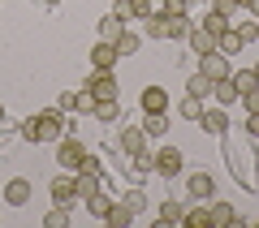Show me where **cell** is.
Returning a JSON list of instances; mask_svg holds the SVG:
<instances>
[{"label": "cell", "instance_id": "16", "mask_svg": "<svg viewBox=\"0 0 259 228\" xmlns=\"http://www.w3.org/2000/svg\"><path fill=\"white\" fill-rule=\"evenodd\" d=\"M203 108H207V99H199V95H190V91L177 99V117H182V121H199Z\"/></svg>", "mask_w": 259, "mask_h": 228}, {"label": "cell", "instance_id": "32", "mask_svg": "<svg viewBox=\"0 0 259 228\" xmlns=\"http://www.w3.org/2000/svg\"><path fill=\"white\" fill-rule=\"evenodd\" d=\"M199 26H203V30H212V35H225V30H229L233 22H229V18H221V13H207V18L199 22Z\"/></svg>", "mask_w": 259, "mask_h": 228}, {"label": "cell", "instance_id": "2", "mask_svg": "<svg viewBox=\"0 0 259 228\" xmlns=\"http://www.w3.org/2000/svg\"><path fill=\"white\" fill-rule=\"evenodd\" d=\"M182 168H186V155L177 151V146H164V151H156V155H151V173L164 177V181L182 177Z\"/></svg>", "mask_w": 259, "mask_h": 228}, {"label": "cell", "instance_id": "6", "mask_svg": "<svg viewBox=\"0 0 259 228\" xmlns=\"http://www.w3.org/2000/svg\"><path fill=\"white\" fill-rule=\"evenodd\" d=\"M48 194H52V202H56V207H74V202H78V190H74V173H61V177H52Z\"/></svg>", "mask_w": 259, "mask_h": 228}, {"label": "cell", "instance_id": "44", "mask_svg": "<svg viewBox=\"0 0 259 228\" xmlns=\"http://www.w3.org/2000/svg\"><path fill=\"white\" fill-rule=\"evenodd\" d=\"M238 5H242V9H246V5H250V0H238Z\"/></svg>", "mask_w": 259, "mask_h": 228}, {"label": "cell", "instance_id": "7", "mask_svg": "<svg viewBox=\"0 0 259 228\" xmlns=\"http://www.w3.org/2000/svg\"><path fill=\"white\" fill-rule=\"evenodd\" d=\"M186 194H190L194 202H212V194H216L212 173H190V177H186Z\"/></svg>", "mask_w": 259, "mask_h": 228}, {"label": "cell", "instance_id": "4", "mask_svg": "<svg viewBox=\"0 0 259 228\" xmlns=\"http://www.w3.org/2000/svg\"><path fill=\"white\" fill-rule=\"evenodd\" d=\"M194 125L203 129V134H212V138H225L229 134V108H221V103L216 108H203V117L194 121Z\"/></svg>", "mask_w": 259, "mask_h": 228}, {"label": "cell", "instance_id": "40", "mask_svg": "<svg viewBox=\"0 0 259 228\" xmlns=\"http://www.w3.org/2000/svg\"><path fill=\"white\" fill-rule=\"evenodd\" d=\"M74 112H95V95L87 91V86L78 91V108H74Z\"/></svg>", "mask_w": 259, "mask_h": 228}, {"label": "cell", "instance_id": "12", "mask_svg": "<svg viewBox=\"0 0 259 228\" xmlns=\"http://www.w3.org/2000/svg\"><path fill=\"white\" fill-rule=\"evenodd\" d=\"M207 224L212 228H229V224H238V211H233L229 202H207Z\"/></svg>", "mask_w": 259, "mask_h": 228}, {"label": "cell", "instance_id": "14", "mask_svg": "<svg viewBox=\"0 0 259 228\" xmlns=\"http://www.w3.org/2000/svg\"><path fill=\"white\" fill-rule=\"evenodd\" d=\"M117 61H121V56H117V43H104V39H100V43L91 47V69H112Z\"/></svg>", "mask_w": 259, "mask_h": 228}, {"label": "cell", "instance_id": "19", "mask_svg": "<svg viewBox=\"0 0 259 228\" xmlns=\"http://www.w3.org/2000/svg\"><path fill=\"white\" fill-rule=\"evenodd\" d=\"M95 30H100V39H104V43H117V39H121V30H125V22H121L117 13H108V18H100V22H95Z\"/></svg>", "mask_w": 259, "mask_h": 228}, {"label": "cell", "instance_id": "30", "mask_svg": "<svg viewBox=\"0 0 259 228\" xmlns=\"http://www.w3.org/2000/svg\"><path fill=\"white\" fill-rule=\"evenodd\" d=\"M190 13H186V18H173V26H168V39H173V43H186V35H190Z\"/></svg>", "mask_w": 259, "mask_h": 228}, {"label": "cell", "instance_id": "1", "mask_svg": "<svg viewBox=\"0 0 259 228\" xmlns=\"http://www.w3.org/2000/svg\"><path fill=\"white\" fill-rule=\"evenodd\" d=\"M65 134H74V125L65 121L61 108H44L35 117H26V125H22V138L26 142H61Z\"/></svg>", "mask_w": 259, "mask_h": 228}, {"label": "cell", "instance_id": "33", "mask_svg": "<svg viewBox=\"0 0 259 228\" xmlns=\"http://www.w3.org/2000/svg\"><path fill=\"white\" fill-rule=\"evenodd\" d=\"M233 30H238L242 43H255V39H259V22L255 18H250V22H233Z\"/></svg>", "mask_w": 259, "mask_h": 228}, {"label": "cell", "instance_id": "41", "mask_svg": "<svg viewBox=\"0 0 259 228\" xmlns=\"http://www.w3.org/2000/svg\"><path fill=\"white\" fill-rule=\"evenodd\" d=\"M242 108H246V112H259V86H255V91H246V95H242Z\"/></svg>", "mask_w": 259, "mask_h": 228}, {"label": "cell", "instance_id": "23", "mask_svg": "<svg viewBox=\"0 0 259 228\" xmlns=\"http://www.w3.org/2000/svg\"><path fill=\"white\" fill-rule=\"evenodd\" d=\"M74 190H78V198H87V194L104 190V177H95V173H74Z\"/></svg>", "mask_w": 259, "mask_h": 228}, {"label": "cell", "instance_id": "8", "mask_svg": "<svg viewBox=\"0 0 259 228\" xmlns=\"http://www.w3.org/2000/svg\"><path fill=\"white\" fill-rule=\"evenodd\" d=\"M199 73H207L212 82H221V78H229V56L225 52H207V56H199Z\"/></svg>", "mask_w": 259, "mask_h": 228}, {"label": "cell", "instance_id": "31", "mask_svg": "<svg viewBox=\"0 0 259 228\" xmlns=\"http://www.w3.org/2000/svg\"><path fill=\"white\" fill-rule=\"evenodd\" d=\"M182 224H186V228H212V224H207V207H190V211L182 215Z\"/></svg>", "mask_w": 259, "mask_h": 228}, {"label": "cell", "instance_id": "29", "mask_svg": "<svg viewBox=\"0 0 259 228\" xmlns=\"http://www.w3.org/2000/svg\"><path fill=\"white\" fill-rule=\"evenodd\" d=\"M69 211H74V207H56V202H52V211L44 215V228H65V224H69Z\"/></svg>", "mask_w": 259, "mask_h": 228}, {"label": "cell", "instance_id": "43", "mask_svg": "<svg viewBox=\"0 0 259 228\" xmlns=\"http://www.w3.org/2000/svg\"><path fill=\"white\" fill-rule=\"evenodd\" d=\"M250 69H255V78H259V61H255V65H250Z\"/></svg>", "mask_w": 259, "mask_h": 228}, {"label": "cell", "instance_id": "28", "mask_svg": "<svg viewBox=\"0 0 259 228\" xmlns=\"http://www.w3.org/2000/svg\"><path fill=\"white\" fill-rule=\"evenodd\" d=\"M229 78H233V86H238V95H246V91H255V86H259L255 69H238V73H229Z\"/></svg>", "mask_w": 259, "mask_h": 228}, {"label": "cell", "instance_id": "26", "mask_svg": "<svg viewBox=\"0 0 259 228\" xmlns=\"http://www.w3.org/2000/svg\"><path fill=\"white\" fill-rule=\"evenodd\" d=\"M186 91H190V95H199V99H207V95H212V78L194 69V73H190V82H186Z\"/></svg>", "mask_w": 259, "mask_h": 228}, {"label": "cell", "instance_id": "45", "mask_svg": "<svg viewBox=\"0 0 259 228\" xmlns=\"http://www.w3.org/2000/svg\"><path fill=\"white\" fill-rule=\"evenodd\" d=\"M44 5H61V0H44Z\"/></svg>", "mask_w": 259, "mask_h": 228}, {"label": "cell", "instance_id": "21", "mask_svg": "<svg viewBox=\"0 0 259 228\" xmlns=\"http://www.w3.org/2000/svg\"><path fill=\"white\" fill-rule=\"evenodd\" d=\"M95 121H100V125H117L121 121V103L117 99H95Z\"/></svg>", "mask_w": 259, "mask_h": 228}, {"label": "cell", "instance_id": "9", "mask_svg": "<svg viewBox=\"0 0 259 228\" xmlns=\"http://www.w3.org/2000/svg\"><path fill=\"white\" fill-rule=\"evenodd\" d=\"M186 47H190V56H207V52H216V35H212V30H203L199 22H194L190 35H186Z\"/></svg>", "mask_w": 259, "mask_h": 228}, {"label": "cell", "instance_id": "36", "mask_svg": "<svg viewBox=\"0 0 259 228\" xmlns=\"http://www.w3.org/2000/svg\"><path fill=\"white\" fill-rule=\"evenodd\" d=\"M160 13H168V18H186V13H190V0H164Z\"/></svg>", "mask_w": 259, "mask_h": 228}, {"label": "cell", "instance_id": "17", "mask_svg": "<svg viewBox=\"0 0 259 228\" xmlns=\"http://www.w3.org/2000/svg\"><path fill=\"white\" fill-rule=\"evenodd\" d=\"M143 134L147 138H164L168 134V112H143Z\"/></svg>", "mask_w": 259, "mask_h": 228}, {"label": "cell", "instance_id": "25", "mask_svg": "<svg viewBox=\"0 0 259 228\" xmlns=\"http://www.w3.org/2000/svg\"><path fill=\"white\" fill-rule=\"evenodd\" d=\"M182 215H186V207L177 198H164L160 202V224H182Z\"/></svg>", "mask_w": 259, "mask_h": 228}, {"label": "cell", "instance_id": "3", "mask_svg": "<svg viewBox=\"0 0 259 228\" xmlns=\"http://www.w3.org/2000/svg\"><path fill=\"white\" fill-rule=\"evenodd\" d=\"M82 155H87V146H82V142H78V138H74V134H65V138H61V142H56V164H61V168H65V173H74V168H78V164H82Z\"/></svg>", "mask_w": 259, "mask_h": 228}, {"label": "cell", "instance_id": "35", "mask_svg": "<svg viewBox=\"0 0 259 228\" xmlns=\"http://www.w3.org/2000/svg\"><path fill=\"white\" fill-rule=\"evenodd\" d=\"M121 202H125V207L134 211V215H139V211L147 207V194H143V185H134V190H130V194H125V198H121Z\"/></svg>", "mask_w": 259, "mask_h": 228}, {"label": "cell", "instance_id": "37", "mask_svg": "<svg viewBox=\"0 0 259 228\" xmlns=\"http://www.w3.org/2000/svg\"><path fill=\"white\" fill-rule=\"evenodd\" d=\"M238 9H242L238 0H212V13H221V18H229V22H233V13H238Z\"/></svg>", "mask_w": 259, "mask_h": 228}, {"label": "cell", "instance_id": "34", "mask_svg": "<svg viewBox=\"0 0 259 228\" xmlns=\"http://www.w3.org/2000/svg\"><path fill=\"white\" fill-rule=\"evenodd\" d=\"M130 5V18L134 22H143V18H151V13H156V5H151V0H125Z\"/></svg>", "mask_w": 259, "mask_h": 228}, {"label": "cell", "instance_id": "24", "mask_svg": "<svg viewBox=\"0 0 259 228\" xmlns=\"http://www.w3.org/2000/svg\"><path fill=\"white\" fill-rule=\"evenodd\" d=\"M242 47H246V43L238 39V30H233V26L225 30V35H216V52H225V56H238Z\"/></svg>", "mask_w": 259, "mask_h": 228}, {"label": "cell", "instance_id": "39", "mask_svg": "<svg viewBox=\"0 0 259 228\" xmlns=\"http://www.w3.org/2000/svg\"><path fill=\"white\" fill-rule=\"evenodd\" d=\"M56 108H61V112H74V108H78V91H61Z\"/></svg>", "mask_w": 259, "mask_h": 228}, {"label": "cell", "instance_id": "22", "mask_svg": "<svg viewBox=\"0 0 259 228\" xmlns=\"http://www.w3.org/2000/svg\"><path fill=\"white\" fill-rule=\"evenodd\" d=\"M82 202H87V211H91L95 219H104V215H108V207H112V194L108 190H95V194H87Z\"/></svg>", "mask_w": 259, "mask_h": 228}, {"label": "cell", "instance_id": "38", "mask_svg": "<svg viewBox=\"0 0 259 228\" xmlns=\"http://www.w3.org/2000/svg\"><path fill=\"white\" fill-rule=\"evenodd\" d=\"M74 173H95V177H104V164H100L95 155H82V164H78Z\"/></svg>", "mask_w": 259, "mask_h": 228}, {"label": "cell", "instance_id": "10", "mask_svg": "<svg viewBox=\"0 0 259 228\" xmlns=\"http://www.w3.org/2000/svg\"><path fill=\"white\" fill-rule=\"evenodd\" d=\"M139 108L143 112H168V91H164V86H143Z\"/></svg>", "mask_w": 259, "mask_h": 228}, {"label": "cell", "instance_id": "5", "mask_svg": "<svg viewBox=\"0 0 259 228\" xmlns=\"http://www.w3.org/2000/svg\"><path fill=\"white\" fill-rule=\"evenodd\" d=\"M87 91H91L95 99H117V73H112V69H91Z\"/></svg>", "mask_w": 259, "mask_h": 228}, {"label": "cell", "instance_id": "46", "mask_svg": "<svg viewBox=\"0 0 259 228\" xmlns=\"http://www.w3.org/2000/svg\"><path fill=\"white\" fill-rule=\"evenodd\" d=\"M0 121H5V103H0Z\"/></svg>", "mask_w": 259, "mask_h": 228}, {"label": "cell", "instance_id": "27", "mask_svg": "<svg viewBox=\"0 0 259 228\" xmlns=\"http://www.w3.org/2000/svg\"><path fill=\"white\" fill-rule=\"evenodd\" d=\"M143 47V35H134V30H121V39H117V56H134Z\"/></svg>", "mask_w": 259, "mask_h": 228}, {"label": "cell", "instance_id": "20", "mask_svg": "<svg viewBox=\"0 0 259 228\" xmlns=\"http://www.w3.org/2000/svg\"><path fill=\"white\" fill-rule=\"evenodd\" d=\"M104 224H108V228H130V224H134V211H130L125 202H112L108 215H104Z\"/></svg>", "mask_w": 259, "mask_h": 228}, {"label": "cell", "instance_id": "18", "mask_svg": "<svg viewBox=\"0 0 259 228\" xmlns=\"http://www.w3.org/2000/svg\"><path fill=\"white\" fill-rule=\"evenodd\" d=\"M212 99L221 103V108H233V103L242 99L238 86H233V78H221V82H212Z\"/></svg>", "mask_w": 259, "mask_h": 228}, {"label": "cell", "instance_id": "15", "mask_svg": "<svg viewBox=\"0 0 259 228\" xmlns=\"http://www.w3.org/2000/svg\"><path fill=\"white\" fill-rule=\"evenodd\" d=\"M168 26H173V18H168V13H151V18H143V35L147 39H168Z\"/></svg>", "mask_w": 259, "mask_h": 228}, {"label": "cell", "instance_id": "11", "mask_svg": "<svg viewBox=\"0 0 259 228\" xmlns=\"http://www.w3.org/2000/svg\"><path fill=\"white\" fill-rule=\"evenodd\" d=\"M121 151H125L130 159H134V155H147V134H143L139 125H130L125 134H121Z\"/></svg>", "mask_w": 259, "mask_h": 228}, {"label": "cell", "instance_id": "13", "mask_svg": "<svg viewBox=\"0 0 259 228\" xmlns=\"http://www.w3.org/2000/svg\"><path fill=\"white\" fill-rule=\"evenodd\" d=\"M5 202H9V207H26L30 202V181L26 177H13V181L5 185Z\"/></svg>", "mask_w": 259, "mask_h": 228}, {"label": "cell", "instance_id": "42", "mask_svg": "<svg viewBox=\"0 0 259 228\" xmlns=\"http://www.w3.org/2000/svg\"><path fill=\"white\" fill-rule=\"evenodd\" d=\"M246 9H250V18H255V22H259V0H250Z\"/></svg>", "mask_w": 259, "mask_h": 228}]
</instances>
